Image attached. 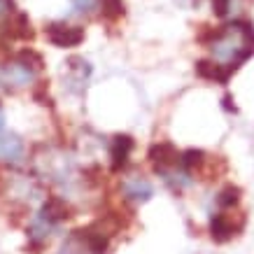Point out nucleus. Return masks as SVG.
Listing matches in <instances>:
<instances>
[{
  "mask_svg": "<svg viewBox=\"0 0 254 254\" xmlns=\"http://www.w3.org/2000/svg\"><path fill=\"white\" fill-rule=\"evenodd\" d=\"M208 47L212 52V61L238 70L240 63L254 54V26L247 21L226 23L217 31Z\"/></svg>",
  "mask_w": 254,
  "mask_h": 254,
  "instance_id": "obj_1",
  "label": "nucleus"
},
{
  "mask_svg": "<svg viewBox=\"0 0 254 254\" xmlns=\"http://www.w3.org/2000/svg\"><path fill=\"white\" fill-rule=\"evenodd\" d=\"M38 70H33L31 65H26L21 59H12L7 63H0V89L5 91H16L23 86H33Z\"/></svg>",
  "mask_w": 254,
  "mask_h": 254,
  "instance_id": "obj_2",
  "label": "nucleus"
},
{
  "mask_svg": "<svg viewBox=\"0 0 254 254\" xmlns=\"http://www.w3.org/2000/svg\"><path fill=\"white\" fill-rule=\"evenodd\" d=\"M70 247H75L82 254H108L110 247V236L103 233L96 224L75 229L70 236Z\"/></svg>",
  "mask_w": 254,
  "mask_h": 254,
  "instance_id": "obj_3",
  "label": "nucleus"
},
{
  "mask_svg": "<svg viewBox=\"0 0 254 254\" xmlns=\"http://www.w3.org/2000/svg\"><path fill=\"white\" fill-rule=\"evenodd\" d=\"M47 40L59 49H70V47H77L84 42V28L79 26H70L65 21H52L47 23Z\"/></svg>",
  "mask_w": 254,
  "mask_h": 254,
  "instance_id": "obj_4",
  "label": "nucleus"
},
{
  "mask_svg": "<svg viewBox=\"0 0 254 254\" xmlns=\"http://www.w3.org/2000/svg\"><path fill=\"white\" fill-rule=\"evenodd\" d=\"M245 222H247V217L243 215V212L238 215L236 222H233L229 215L217 212V215L210 217V224H208L210 238L215 240V243H219V245H224V243H229L233 236H238V233L245 229Z\"/></svg>",
  "mask_w": 254,
  "mask_h": 254,
  "instance_id": "obj_5",
  "label": "nucleus"
},
{
  "mask_svg": "<svg viewBox=\"0 0 254 254\" xmlns=\"http://www.w3.org/2000/svg\"><path fill=\"white\" fill-rule=\"evenodd\" d=\"M147 159L152 161L154 170H168V168H177L180 166V152H177V147L168 140H163V142H154V145L149 147V152H147Z\"/></svg>",
  "mask_w": 254,
  "mask_h": 254,
  "instance_id": "obj_6",
  "label": "nucleus"
},
{
  "mask_svg": "<svg viewBox=\"0 0 254 254\" xmlns=\"http://www.w3.org/2000/svg\"><path fill=\"white\" fill-rule=\"evenodd\" d=\"M135 147V140L126 133H117L112 138V145H110V159H112V173H119L128 166V159H131V152Z\"/></svg>",
  "mask_w": 254,
  "mask_h": 254,
  "instance_id": "obj_7",
  "label": "nucleus"
},
{
  "mask_svg": "<svg viewBox=\"0 0 254 254\" xmlns=\"http://www.w3.org/2000/svg\"><path fill=\"white\" fill-rule=\"evenodd\" d=\"M236 72V68L231 65H222L217 61H208V59H200L196 61V75L200 79H208V82H215V84H226L231 75Z\"/></svg>",
  "mask_w": 254,
  "mask_h": 254,
  "instance_id": "obj_8",
  "label": "nucleus"
},
{
  "mask_svg": "<svg viewBox=\"0 0 254 254\" xmlns=\"http://www.w3.org/2000/svg\"><path fill=\"white\" fill-rule=\"evenodd\" d=\"M38 215H42L47 222H52L59 226L61 222H65V219L72 217V208H70L68 203H65V198H61V196H49V198L42 203V208H40Z\"/></svg>",
  "mask_w": 254,
  "mask_h": 254,
  "instance_id": "obj_9",
  "label": "nucleus"
},
{
  "mask_svg": "<svg viewBox=\"0 0 254 254\" xmlns=\"http://www.w3.org/2000/svg\"><path fill=\"white\" fill-rule=\"evenodd\" d=\"M122 193L124 198L131 200V203H147L154 196V187L149 185V180H145V177H131L122 185Z\"/></svg>",
  "mask_w": 254,
  "mask_h": 254,
  "instance_id": "obj_10",
  "label": "nucleus"
},
{
  "mask_svg": "<svg viewBox=\"0 0 254 254\" xmlns=\"http://www.w3.org/2000/svg\"><path fill=\"white\" fill-rule=\"evenodd\" d=\"M21 159H23V140L16 133L0 131V161L16 166Z\"/></svg>",
  "mask_w": 254,
  "mask_h": 254,
  "instance_id": "obj_11",
  "label": "nucleus"
},
{
  "mask_svg": "<svg viewBox=\"0 0 254 254\" xmlns=\"http://www.w3.org/2000/svg\"><path fill=\"white\" fill-rule=\"evenodd\" d=\"M91 75V63L84 61L82 56H70L68 59V84H72V91L75 86H79V91L86 86V79Z\"/></svg>",
  "mask_w": 254,
  "mask_h": 254,
  "instance_id": "obj_12",
  "label": "nucleus"
},
{
  "mask_svg": "<svg viewBox=\"0 0 254 254\" xmlns=\"http://www.w3.org/2000/svg\"><path fill=\"white\" fill-rule=\"evenodd\" d=\"M56 229V224L47 222L42 215H35V219L31 222V226H28V243H31L35 250H40V247L47 245V240H49V236H52V231Z\"/></svg>",
  "mask_w": 254,
  "mask_h": 254,
  "instance_id": "obj_13",
  "label": "nucleus"
},
{
  "mask_svg": "<svg viewBox=\"0 0 254 254\" xmlns=\"http://www.w3.org/2000/svg\"><path fill=\"white\" fill-rule=\"evenodd\" d=\"M205 159H208V154H205L203 149H187V152L180 154V168L191 175V173H196V170L203 168Z\"/></svg>",
  "mask_w": 254,
  "mask_h": 254,
  "instance_id": "obj_14",
  "label": "nucleus"
},
{
  "mask_svg": "<svg viewBox=\"0 0 254 254\" xmlns=\"http://www.w3.org/2000/svg\"><path fill=\"white\" fill-rule=\"evenodd\" d=\"M240 196H243V189L236 185H226L222 191L217 193V205L222 210H229V208H236L240 203Z\"/></svg>",
  "mask_w": 254,
  "mask_h": 254,
  "instance_id": "obj_15",
  "label": "nucleus"
},
{
  "mask_svg": "<svg viewBox=\"0 0 254 254\" xmlns=\"http://www.w3.org/2000/svg\"><path fill=\"white\" fill-rule=\"evenodd\" d=\"M98 9L103 12V16H105L108 21H117V19H122L124 12H126L124 0H100Z\"/></svg>",
  "mask_w": 254,
  "mask_h": 254,
  "instance_id": "obj_16",
  "label": "nucleus"
},
{
  "mask_svg": "<svg viewBox=\"0 0 254 254\" xmlns=\"http://www.w3.org/2000/svg\"><path fill=\"white\" fill-rule=\"evenodd\" d=\"M16 59H21L26 65H31V68L38 70V72L45 68V59H42V54H38V52L31 49V47H28V49H21V52L16 54Z\"/></svg>",
  "mask_w": 254,
  "mask_h": 254,
  "instance_id": "obj_17",
  "label": "nucleus"
},
{
  "mask_svg": "<svg viewBox=\"0 0 254 254\" xmlns=\"http://www.w3.org/2000/svg\"><path fill=\"white\" fill-rule=\"evenodd\" d=\"M47 84L49 82H33V100L38 103V105H45V108H54V100H52V96L47 93Z\"/></svg>",
  "mask_w": 254,
  "mask_h": 254,
  "instance_id": "obj_18",
  "label": "nucleus"
},
{
  "mask_svg": "<svg viewBox=\"0 0 254 254\" xmlns=\"http://www.w3.org/2000/svg\"><path fill=\"white\" fill-rule=\"evenodd\" d=\"M70 2H72V7L77 9L79 14H93L98 9L100 0H70Z\"/></svg>",
  "mask_w": 254,
  "mask_h": 254,
  "instance_id": "obj_19",
  "label": "nucleus"
},
{
  "mask_svg": "<svg viewBox=\"0 0 254 254\" xmlns=\"http://www.w3.org/2000/svg\"><path fill=\"white\" fill-rule=\"evenodd\" d=\"M231 9V0H212V12L217 16H226Z\"/></svg>",
  "mask_w": 254,
  "mask_h": 254,
  "instance_id": "obj_20",
  "label": "nucleus"
},
{
  "mask_svg": "<svg viewBox=\"0 0 254 254\" xmlns=\"http://www.w3.org/2000/svg\"><path fill=\"white\" fill-rule=\"evenodd\" d=\"M14 9H16V2H14V0H0V16L14 14Z\"/></svg>",
  "mask_w": 254,
  "mask_h": 254,
  "instance_id": "obj_21",
  "label": "nucleus"
},
{
  "mask_svg": "<svg viewBox=\"0 0 254 254\" xmlns=\"http://www.w3.org/2000/svg\"><path fill=\"white\" fill-rule=\"evenodd\" d=\"M222 103H224V110H226V112H236V110H238L236 105H233V98H231V96H224Z\"/></svg>",
  "mask_w": 254,
  "mask_h": 254,
  "instance_id": "obj_22",
  "label": "nucleus"
},
{
  "mask_svg": "<svg viewBox=\"0 0 254 254\" xmlns=\"http://www.w3.org/2000/svg\"><path fill=\"white\" fill-rule=\"evenodd\" d=\"M0 131H5V115H2V110H0Z\"/></svg>",
  "mask_w": 254,
  "mask_h": 254,
  "instance_id": "obj_23",
  "label": "nucleus"
},
{
  "mask_svg": "<svg viewBox=\"0 0 254 254\" xmlns=\"http://www.w3.org/2000/svg\"><path fill=\"white\" fill-rule=\"evenodd\" d=\"M5 187H7V182H5V177H2V175H0V193H2V191H5Z\"/></svg>",
  "mask_w": 254,
  "mask_h": 254,
  "instance_id": "obj_24",
  "label": "nucleus"
},
{
  "mask_svg": "<svg viewBox=\"0 0 254 254\" xmlns=\"http://www.w3.org/2000/svg\"><path fill=\"white\" fill-rule=\"evenodd\" d=\"M61 254H77V252H75L72 247H63V252H61Z\"/></svg>",
  "mask_w": 254,
  "mask_h": 254,
  "instance_id": "obj_25",
  "label": "nucleus"
}]
</instances>
